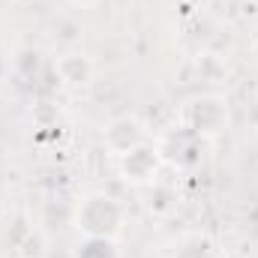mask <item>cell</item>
I'll return each mask as SVG.
<instances>
[{"label":"cell","instance_id":"cell-1","mask_svg":"<svg viewBox=\"0 0 258 258\" xmlns=\"http://www.w3.org/2000/svg\"><path fill=\"white\" fill-rule=\"evenodd\" d=\"M126 225V207L120 198L108 192H90L78 201L75 210V228L84 237H111L117 240V234Z\"/></svg>","mask_w":258,"mask_h":258},{"label":"cell","instance_id":"cell-2","mask_svg":"<svg viewBox=\"0 0 258 258\" xmlns=\"http://www.w3.org/2000/svg\"><path fill=\"white\" fill-rule=\"evenodd\" d=\"M225 123H228V108H225V99L216 96V93L192 96L180 108V126L192 129L195 135H201V138L219 135L225 129Z\"/></svg>","mask_w":258,"mask_h":258},{"label":"cell","instance_id":"cell-3","mask_svg":"<svg viewBox=\"0 0 258 258\" xmlns=\"http://www.w3.org/2000/svg\"><path fill=\"white\" fill-rule=\"evenodd\" d=\"M159 165H162V153L156 144L144 141L138 144L135 150L123 153L117 159V168H120V177L132 183V186H150L156 183V174H159Z\"/></svg>","mask_w":258,"mask_h":258},{"label":"cell","instance_id":"cell-4","mask_svg":"<svg viewBox=\"0 0 258 258\" xmlns=\"http://www.w3.org/2000/svg\"><path fill=\"white\" fill-rule=\"evenodd\" d=\"M102 141H105V150L114 159H120L123 153L135 150L138 144L147 141V126L135 114H120V117H114L108 126L102 129Z\"/></svg>","mask_w":258,"mask_h":258},{"label":"cell","instance_id":"cell-5","mask_svg":"<svg viewBox=\"0 0 258 258\" xmlns=\"http://www.w3.org/2000/svg\"><path fill=\"white\" fill-rule=\"evenodd\" d=\"M54 69H57L60 84H66V87H87L93 81V63L81 51H66V54H60Z\"/></svg>","mask_w":258,"mask_h":258},{"label":"cell","instance_id":"cell-6","mask_svg":"<svg viewBox=\"0 0 258 258\" xmlns=\"http://www.w3.org/2000/svg\"><path fill=\"white\" fill-rule=\"evenodd\" d=\"M75 258H123L111 237H84Z\"/></svg>","mask_w":258,"mask_h":258},{"label":"cell","instance_id":"cell-7","mask_svg":"<svg viewBox=\"0 0 258 258\" xmlns=\"http://www.w3.org/2000/svg\"><path fill=\"white\" fill-rule=\"evenodd\" d=\"M15 258H45V237L30 228L27 237L15 246Z\"/></svg>","mask_w":258,"mask_h":258},{"label":"cell","instance_id":"cell-8","mask_svg":"<svg viewBox=\"0 0 258 258\" xmlns=\"http://www.w3.org/2000/svg\"><path fill=\"white\" fill-rule=\"evenodd\" d=\"M69 3H72L75 9H96L102 0H69Z\"/></svg>","mask_w":258,"mask_h":258}]
</instances>
